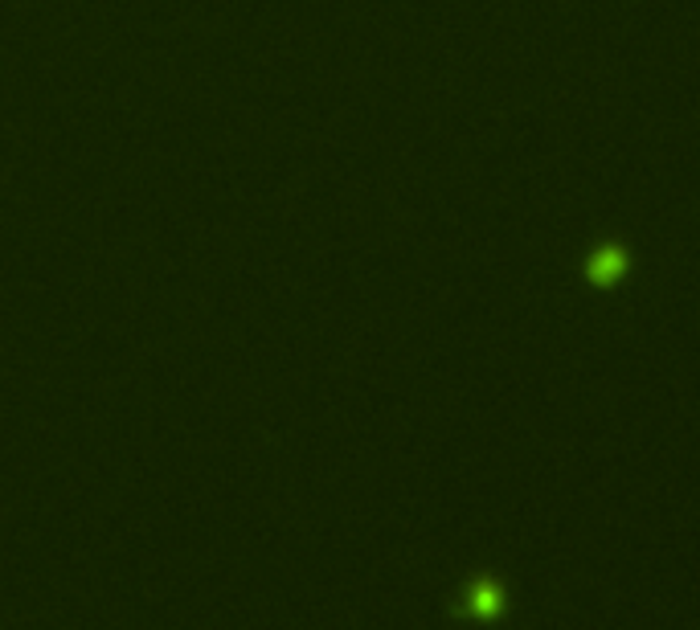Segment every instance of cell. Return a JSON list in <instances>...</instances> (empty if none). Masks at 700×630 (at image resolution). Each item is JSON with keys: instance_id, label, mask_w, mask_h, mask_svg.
I'll return each mask as SVG.
<instances>
[{"instance_id": "obj_1", "label": "cell", "mask_w": 700, "mask_h": 630, "mask_svg": "<svg viewBox=\"0 0 700 630\" xmlns=\"http://www.w3.org/2000/svg\"><path fill=\"white\" fill-rule=\"evenodd\" d=\"M619 275V254H603L594 262V278H615Z\"/></svg>"}]
</instances>
